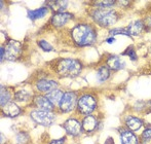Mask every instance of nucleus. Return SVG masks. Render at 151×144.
Masks as SVG:
<instances>
[{
    "mask_svg": "<svg viewBox=\"0 0 151 144\" xmlns=\"http://www.w3.org/2000/svg\"><path fill=\"white\" fill-rule=\"evenodd\" d=\"M71 36L77 46H91L97 41V32L90 24H78L72 29Z\"/></svg>",
    "mask_w": 151,
    "mask_h": 144,
    "instance_id": "obj_1",
    "label": "nucleus"
},
{
    "mask_svg": "<svg viewBox=\"0 0 151 144\" xmlns=\"http://www.w3.org/2000/svg\"><path fill=\"white\" fill-rule=\"evenodd\" d=\"M91 17L96 24L104 27V28H108V27L114 25L119 19V16L115 10L100 9V8L91 10Z\"/></svg>",
    "mask_w": 151,
    "mask_h": 144,
    "instance_id": "obj_2",
    "label": "nucleus"
},
{
    "mask_svg": "<svg viewBox=\"0 0 151 144\" xmlns=\"http://www.w3.org/2000/svg\"><path fill=\"white\" fill-rule=\"evenodd\" d=\"M81 63L74 59H62L58 62L57 71L62 77L74 78L81 72Z\"/></svg>",
    "mask_w": 151,
    "mask_h": 144,
    "instance_id": "obj_3",
    "label": "nucleus"
},
{
    "mask_svg": "<svg viewBox=\"0 0 151 144\" xmlns=\"http://www.w3.org/2000/svg\"><path fill=\"white\" fill-rule=\"evenodd\" d=\"M97 107V100L91 95H82L77 101V109L80 114L86 116L91 115Z\"/></svg>",
    "mask_w": 151,
    "mask_h": 144,
    "instance_id": "obj_4",
    "label": "nucleus"
},
{
    "mask_svg": "<svg viewBox=\"0 0 151 144\" xmlns=\"http://www.w3.org/2000/svg\"><path fill=\"white\" fill-rule=\"evenodd\" d=\"M30 117L36 124L43 127H50L55 122L56 116L52 111H44V110L35 109L31 111Z\"/></svg>",
    "mask_w": 151,
    "mask_h": 144,
    "instance_id": "obj_5",
    "label": "nucleus"
},
{
    "mask_svg": "<svg viewBox=\"0 0 151 144\" xmlns=\"http://www.w3.org/2000/svg\"><path fill=\"white\" fill-rule=\"evenodd\" d=\"M4 48H5V60L10 62L19 60L22 55V43L17 40L8 39Z\"/></svg>",
    "mask_w": 151,
    "mask_h": 144,
    "instance_id": "obj_6",
    "label": "nucleus"
},
{
    "mask_svg": "<svg viewBox=\"0 0 151 144\" xmlns=\"http://www.w3.org/2000/svg\"><path fill=\"white\" fill-rule=\"evenodd\" d=\"M77 103V96L74 92H67L64 93L63 99L59 104V109L63 113H69L73 111Z\"/></svg>",
    "mask_w": 151,
    "mask_h": 144,
    "instance_id": "obj_7",
    "label": "nucleus"
},
{
    "mask_svg": "<svg viewBox=\"0 0 151 144\" xmlns=\"http://www.w3.org/2000/svg\"><path fill=\"white\" fill-rule=\"evenodd\" d=\"M64 129H65L66 133L70 136L76 137L81 133V128L82 126L80 125V122H78V120L74 117H70L64 122L63 125Z\"/></svg>",
    "mask_w": 151,
    "mask_h": 144,
    "instance_id": "obj_8",
    "label": "nucleus"
},
{
    "mask_svg": "<svg viewBox=\"0 0 151 144\" xmlns=\"http://www.w3.org/2000/svg\"><path fill=\"white\" fill-rule=\"evenodd\" d=\"M74 18V16L71 12H59L54 14L50 18V24L55 28H61L65 24H67L69 21H71Z\"/></svg>",
    "mask_w": 151,
    "mask_h": 144,
    "instance_id": "obj_9",
    "label": "nucleus"
},
{
    "mask_svg": "<svg viewBox=\"0 0 151 144\" xmlns=\"http://www.w3.org/2000/svg\"><path fill=\"white\" fill-rule=\"evenodd\" d=\"M58 86V82L55 81V80L40 79L36 82V89L41 93H50L52 91L57 90Z\"/></svg>",
    "mask_w": 151,
    "mask_h": 144,
    "instance_id": "obj_10",
    "label": "nucleus"
},
{
    "mask_svg": "<svg viewBox=\"0 0 151 144\" xmlns=\"http://www.w3.org/2000/svg\"><path fill=\"white\" fill-rule=\"evenodd\" d=\"M34 105L39 110H44V111H52L55 105L50 103L46 97L44 96H36L34 98Z\"/></svg>",
    "mask_w": 151,
    "mask_h": 144,
    "instance_id": "obj_11",
    "label": "nucleus"
},
{
    "mask_svg": "<svg viewBox=\"0 0 151 144\" xmlns=\"http://www.w3.org/2000/svg\"><path fill=\"white\" fill-rule=\"evenodd\" d=\"M46 7L48 9L52 10L55 14H59V12H64V10L68 7V1H64V0H54V1H45Z\"/></svg>",
    "mask_w": 151,
    "mask_h": 144,
    "instance_id": "obj_12",
    "label": "nucleus"
},
{
    "mask_svg": "<svg viewBox=\"0 0 151 144\" xmlns=\"http://www.w3.org/2000/svg\"><path fill=\"white\" fill-rule=\"evenodd\" d=\"M2 113L5 116H8V117H17L21 113V108L14 102L10 101L5 106L2 107Z\"/></svg>",
    "mask_w": 151,
    "mask_h": 144,
    "instance_id": "obj_13",
    "label": "nucleus"
},
{
    "mask_svg": "<svg viewBox=\"0 0 151 144\" xmlns=\"http://www.w3.org/2000/svg\"><path fill=\"white\" fill-rule=\"evenodd\" d=\"M106 62H107L108 68L111 69V70H113V71L121 70V69H123V68H124V66H125V63L121 60L119 57L114 56V55L110 56L109 58L107 59V61H106Z\"/></svg>",
    "mask_w": 151,
    "mask_h": 144,
    "instance_id": "obj_14",
    "label": "nucleus"
},
{
    "mask_svg": "<svg viewBox=\"0 0 151 144\" xmlns=\"http://www.w3.org/2000/svg\"><path fill=\"white\" fill-rule=\"evenodd\" d=\"M127 32H129V36H139L144 30H145V29H144L143 21H141V20L133 21V22L127 26Z\"/></svg>",
    "mask_w": 151,
    "mask_h": 144,
    "instance_id": "obj_15",
    "label": "nucleus"
},
{
    "mask_svg": "<svg viewBox=\"0 0 151 144\" xmlns=\"http://www.w3.org/2000/svg\"><path fill=\"white\" fill-rule=\"evenodd\" d=\"M98 120L97 117L93 115H86L82 120V129L86 132H93L97 128Z\"/></svg>",
    "mask_w": 151,
    "mask_h": 144,
    "instance_id": "obj_16",
    "label": "nucleus"
},
{
    "mask_svg": "<svg viewBox=\"0 0 151 144\" xmlns=\"http://www.w3.org/2000/svg\"><path fill=\"white\" fill-rule=\"evenodd\" d=\"M47 12H48V8L46 6H43V7L37 8V9H34V10H28L27 12V16H28V18L31 21H35L45 17L47 14Z\"/></svg>",
    "mask_w": 151,
    "mask_h": 144,
    "instance_id": "obj_17",
    "label": "nucleus"
},
{
    "mask_svg": "<svg viewBox=\"0 0 151 144\" xmlns=\"http://www.w3.org/2000/svg\"><path fill=\"white\" fill-rule=\"evenodd\" d=\"M125 125L127 126V128L132 131H138L142 127L143 122L140 120L139 117H136V116H127L125 118Z\"/></svg>",
    "mask_w": 151,
    "mask_h": 144,
    "instance_id": "obj_18",
    "label": "nucleus"
},
{
    "mask_svg": "<svg viewBox=\"0 0 151 144\" xmlns=\"http://www.w3.org/2000/svg\"><path fill=\"white\" fill-rule=\"evenodd\" d=\"M121 142L122 144H138V138L133 132L124 130L121 132Z\"/></svg>",
    "mask_w": 151,
    "mask_h": 144,
    "instance_id": "obj_19",
    "label": "nucleus"
},
{
    "mask_svg": "<svg viewBox=\"0 0 151 144\" xmlns=\"http://www.w3.org/2000/svg\"><path fill=\"white\" fill-rule=\"evenodd\" d=\"M63 96H64V93L62 92L60 90H55L50 93H47L46 95V98L50 101V103L54 105H59L61 102V100L63 99Z\"/></svg>",
    "mask_w": 151,
    "mask_h": 144,
    "instance_id": "obj_20",
    "label": "nucleus"
},
{
    "mask_svg": "<svg viewBox=\"0 0 151 144\" xmlns=\"http://www.w3.org/2000/svg\"><path fill=\"white\" fill-rule=\"evenodd\" d=\"M110 76V70L109 68L105 66H102L98 69L97 71V78H98V81L99 82H104L109 78Z\"/></svg>",
    "mask_w": 151,
    "mask_h": 144,
    "instance_id": "obj_21",
    "label": "nucleus"
},
{
    "mask_svg": "<svg viewBox=\"0 0 151 144\" xmlns=\"http://www.w3.org/2000/svg\"><path fill=\"white\" fill-rule=\"evenodd\" d=\"M0 94H1V96H0V103H1V107H3V106H5L8 102H10L12 96H10L9 91H8L7 89H6V86H1Z\"/></svg>",
    "mask_w": 151,
    "mask_h": 144,
    "instance_id": "obj_22",
    "label": "nucleus"
},
{
    "mask_svg": "<svg viewBox=\"0 0 151 144\" xmlns=\"http://www.w3.org/2000/svg\"><path fill=\"white\" fill-rule=\"evenodd\" d=\"M31 98V95L29 92H27L26 90H20L14 94V99L16 101L20 103H25L27 101H29Z\"/></svg>",
    "mask_w": 151,
    "mask_h": 144,
    "instance_id": "obj_23",
    "label": "nucleus"
},
{
    "mask_svg": "<svg viewBox=\"0 0 151 144\" xmlns=\"http://www.w3.org/2000/svg\"><path fill=\"white\" fill-rule=\"evenodd\" d=\"M93 6H97L100 9H109L116 3V1H113V0H111V1H109V0H107V1H93Z\"/></svg>",
    "mask_w": 151,
    "mask_h": 144,
    "instance_id": "obj_24",
    "label": "nucleus"
},
{
    "mask_svg": "<svg viewBox=\"0 0 151 144\" xmlns=\"http://www.w3.org/2000/svg\"><path fill=\"white\" fill-rule=\"evenodd\" d=\"M17 144H28L29 134L27 132H20L16 137Z\"/></svg>",
    "mask_w": 151,
    "mask_h": 144,
    "instance_id": "obj_25",
    "label": "nucleus"
},
{
    "mask_svg": "<svg viewBox=\"0 0 151 144\" xmlns=\"http://www.w3.org/2000/svg\"><path fill=\"white\" fill-rule=\"evenodd\" d=\"M37 44L42 50H44V52H52V50H54V46H52L50 42H47L44 39L38 40Z\"/></svg>",
    "mask_w": 151,
    "mask_h": 144,
    "instance_id": "obj_26",
    "label": "nucleus"
},
{
    "mask_svg": "<svg viewBox=\"0 0 151 144\" xmlns=\"http://www.w3.org/2000/svg\"><path fill=\"white\" fill-rule=\"evenodd\" d=\"M109 35L110 37H113L114 35H117V34H120V35H125V36H129V37H131L129 34V32H127V28H114V29H110L109 30Z\"/></svg>",
    "mask_w": 151,
    "mask_h": 144,
    "instance_id": "obj_27",
    "label": "nucleus"
},
{
    "mask_svg": "<svg viewBox=\"0 0 151 144\" xmlns=\"http://www.w3.org/2000/svg\"><path fill=\"white\" fill-rule=\"evenodd\" d=\"M123 55H125V56H129V58H131V60H133V61L137 60V55H136V50H135V48H134L133 46H129V48H127V50H124Z\"/></svg>",
    "mask_w": 151,
    "mask_h": 144,
    "instance_id": "obj_28",
    "label": "nucleus"
},
{
    "mask_svg": "<svg viewBox=\"0 0 151 144\" xmlns=\"http://www.w3.org/2000/svg\"><path fill=\"white\" fill-rule=\"evenodd\" d=\"M143 24H144V29H146V30H150L151 29V17L146 18L145 20L143 21Z\"/></svg>",
    "mask_w": 151,
    "mask_h": 144,
    "instance_id": "obj_29",
    "label": "nucleus"
},
{
    "mask_svg": "<svg viewBox=\"0 0 151 144\" xmlns=\"http://www.w3.org/2000/svg\"><path fill=\"white\" fill-rule=\"evenodd\" d=\"M142 137L144 139H147V140H151V129H147L142 133Z\"/></svg>",
    "mask_w": 151,
    "mask_h": 144,
    "instance_id": "obj_30",
    "label": "nucleus"
},
{
    "mask_svg": "<svg viewBox=\"0 0 151 144\" xmlns=\"http://www.w3.org/2000/svg\"><path fill=\"white\" fill-rule=\"evenodd\" d=\"M0 50H1V57H0V60H1V62H3V60L5 59V48H4L3 45H1Z\"/></svg>",
    "mask_w": 151,
    "mask_h": 144,
    "instance_id": "obj_31",
    "label": "nucleus"
},
{
    "mask_svg": "<svg viewBox=\"0 0 151 144\" xmlns=\"http://www.w3.org/2000/svg\"><path fill=\"white\" fill-rule=\"evenodd\" d=\"M65 143V138L58 139V140H52L50 144H64Z\"/></svg>",
    "mask_w": 151,
    "mask_h": 144,
    "instance_id": "obj_32",
    "label": "nucleus"
},
{
    "mask_svg": "<svg viewBox=\"0 0 151 144\" xmlns=\"http://www.w3.org/2000/svg\"><path fill=\"white\" fill-rule=\"evenodd\" d=\"M114 41H115V39H114V37H110V38H107V39H106V42H107V43H109V44L113 43Z\"/></svg>",
    "mask_w": 151,
    "mask_h": 144,
    "instance_id": "obj_33",
    "label": "nucleus"
}]
</instances>
